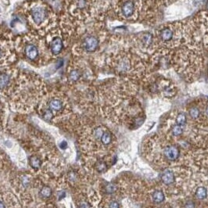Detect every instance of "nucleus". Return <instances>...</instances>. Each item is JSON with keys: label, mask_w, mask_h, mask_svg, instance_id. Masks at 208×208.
Segmentation results:
<instances>
[{"label": "nucleus", "mask_w": 208, "mask_h": 208, "mask_svg": "<svg viewBox=\"0 0 208 208\" xmlns=\"http://www.w3.org/2000/svg\"><path fill=\"white\" fill-rule=\"evenodd\" d=\"M40 194L42 196L45 197V198H48V197H49L52 195V189L48 186H44L41 189Z\"/></svg>", "instance_id": "nucleus-22"}, {"label": "nucleus", "mask_w": 208, "mask_h": 208, "mask_svg": "<svg viewBox=\"0 0 208 208\" xmlns=\"http://www.w3.org/2000/svg\"><path fill=\"white\" fill-rule=\"evenodd\" d=\"M0 208H6L4 203H3V202H1V201H0Z\"/></svg>", "instance_id": "nucleus-35"}, {"label": "nucleus", "mask_w": 208, "mask_h": 208, "mask_svg": "<svg viewBox=\"0 0 208 208\" xmlns=\"http://www.w3.org/2000/svg\"><path fill=\"white\" fill-rule=\"evenodd\" d=\"M42 109H47L51 111L54 117L57 114H62L69 109V105L66 97L59 92H52L45 98Z\"/></svg>", "instance_id": "nucleus-11"}, {"label": "nucleus", "mask_w": 208, "mask_h": 208, "mask_svg": "<svg viewBox=\"0 0 208 208\" xmlns=\"http://www.w3.org/2000/svg\"><path fill=\"white\" fill-rule=\"evenodd\" d=\"M80 208H89V203H86V202H82L80 204Z\"/></svg>", "instance_id": "nucleus-33"}, {"label": "nucleus", "mask_w": 208, "mask_h": 208, "mask_svg": "<svg viewBox=\"0 0 208 208\" xmlns=\"http://www.w3.org/2000/svg\"><path fill=\"white\" fill-rule=\"evenodd\" d=\"M207 74H208V67H207Z\"/></svg>", "instance_id": "nucleus-37"}, {"label": "nucleus", "mask_w": 208, "mask_h": 208, "mask_svg": "<svg viewBox=\"0 0 208 208\" xmlns=\"http://www.w3.org/2000/svg\"><path fill=\"white\" fill-rule=\"evenodd\" d=\"M156 61L135 47L118 48L106 59L108 67L115 74L131 81L146 79L150 74V66Z\"/></svg>", "instance_id": "nucleus-1"}, {"label": "nucleus", "mask_w": 208, "mask_h": 208, "mask_svg": "<svg viewBox=\"0 0 208 208\" xmlns=\"http://www.w3.org/2000/svg\"><path fill=\"white\" fill-rule=\"evenodd\" d=\"M65 195H66V193H65V192H64V191H60V192L58 193V197H59V200H62V199L63 198L64 196H65Z\"/></svg>", "instance_id": "nucleus-32"}, {"label": "nucleus", "mask_w": 208, "mask_h": 208, "mask_svg": "<svg viewBox=\"0 0 208 208\" xmlns=\"http://www.w3.org/2000/svg\"><path fill=\"white\" fill-rule=\"evenodd\" d=\"M95 167H96V170L98 171H104L106 170V164L103 161H99L95 165Z\"/></svg>", "instance_id": "nucleus-24"}, {"label": "nucleus", "mask_w": 208, "mask_h": 208, "mask_svg": "<svg viewBox=\"0 0 208 208\" xmlns=\"http://www.w3.org/2000/svg\"><path fill=\"white\" fill-rule=\"evenodd\" d=\"M17 56L15 39L8 31H0V69L9 67Z\"/></svg>", "instance_id": "nucleus-8"}, {"label": "nucleus", "mask_w": 208, "mask_h": 208, "mask_svg": "<svg viewBox=\"0 0 208 208\" xmlns=\"http://www.w3.org/2000/svg\"><path fill=\"white\" fill-rule=\"evenodd\" d=\"M175 121H176V124L180 125V126H183V125L185 124L186 121H187V117L186 115L183 113H180L177 115L176 119H175Z\"/></svg>", "instance_id": "nucleus-20"}, {"label": "nucleus", "mask_w": 208, "mask_h": 208, "mask_svg": "<svg viewBox=\"0 0 208 208\" xmlns=\"http://www.w3.org/2000/svg\"><path fill=\"white\" fill-rule=\"evenodd\" d=\"M46 92L43 80L33 73L20 72L10 97L17 108L30 109Z\"/></svg>", "instance_id": "nucleus-3"}, {"label": "nucleus", "mask_w": 208, "mask_h": 208, "mask_svg": "<svg viewBox=\"0 0 208 208\" xmlns=\"http://www.w3.org/2000/svg\"><path fill=\"white\" fill-rule=\"evenodd\" d=\"M195 196L199 200H204L205 198H206V196H207V191H206V188L203 187V186L199 187L196 189V192H195Z\"/></svg>", "instance_id": "nucleus-17"}, {"label": "nucleus", "mask_w": 208, "mask_h": 208, "mask_svg": "<svg viewBox=\"0 0 208 208\" xmlns=\"http://www.w3.org/2000/svg\"><path fill=\"white\" fill-rule=\"evenodd\" d=\"M203 115L208 118V102L205 104V106H203Z\"/></svg>", "instance_id": "nucleus-29"}, {"label": "nucleus", "mask_w": 208, "mask_h": 208, "mask_svg": "<svg viewBox=\"0 0 208 208\" xmlns=\"http://www.w3.org/2000/svg\"><path fill=\"white\" fill-rule=\"evenodd\" d=\"M161 180L165 185H171L175 182V177L173 171L170 170H166L161 175Z\"/></svg>", "instance_id": "nucleus-15"}, {"label": "nucleus", "mask_w": 208, "mask_h": 208, "mask_svg": "<svg viewBox=\"0 0 208 208\" xmlns=\"http://www.w3.org/2000/svg\"><path fill=\"white\" fill-rule=\"evenodd\" d=\"M162 3V0H114L106 13L121 21L149 22L155 18Z\"/></svg>", "instance_id": "nucleus-2"}, {"label": "nucleus", "mask_w": 208, "mask_h": 208, "mask_svg": "<svg viewBox=\"0 0 208 208\" xmlns=\"http://www.w3.org/2000/svg\"><path fill=\"white\" fill-rule=\"evenodd\" d=\"M45 37L47 48L53 59L60 56L65 48L66 44L70 42L59 27L53 28Z\"/></svg>", "instance_id": "nucleus-9"}, {"label": "nucleus", "mask_w": 208, "mask_h": 208, "mask_svg": "<svg viewBox=\"0 0 208 208\" xmlns=\"http://www.w3.org/2000/svg\"><path fill=\"white\" fill-rule=\"evenodd\" d=\"M15 45L17 54L33 67H42L53 59L45 38L34 31H29L15 39Z\"/></svg>", "instance_id": "nucleus-4"}, {"label": "nucleus", "mask_w": 208, "mask_h": 208, "mask_svg": "<svg viewBox=\"0 0 208 208\" xmlns=\"http://www.w3.org/2000/svg\"><path fill=\"white\" fill-rule=\"evenodd\" d=\"M104 13L99 12V0H65L61 16L79 30L91 20H102Z\"/></svg>", "instance_id": "nucleus-6"}, {"label": "nucleus", "mask_w": 208, "mask_h": 208, "mask_svg": "<svg viewBox=\"0 0 208 208\" xmlns=\"http://www.w3.org/2000/svg\"><path fill=\"white\" fill-rule=\"evenodd\" d=\"M22 12L31 28L41 36L45 37L56 27L57 17L56 13L46 3L42 0L27 2L22 6Z\"/></svg>", "instance_id": "nucleus-5"}, {"label": "nucleus", "mask_w": 208, "mask_h": 208, "mask_svg": "<svg viewBox=\"0 0 208 208\" xmlns=\"http://www.w3.org/2000/svg\"><path fill=\"white\" fill-rule=\"evenodd\" d=\"M59 146H60V148L62 149V150H65V149L67 148V142L64 140L62 141V142H60V144H59Z\"/></svg>", "instance_id": "nucleus-31"}, {"label": "nucleus", "mask_w": 208, "mask_h": 208, "mask_svg": "<svg viewBox=\"0 0 208 208\" xmlns=\"http://www.w3.org/2000/svg\"><path fill=\"white\" fill-rule=\"evenodd\" d=\"M106 38V31L102 20H96L95 24L84 31L81 34L77 33L72 47L73 54L81 56L95 53Z\"/></svg>", "instance_id": "nucleus-7"}, {"label": "nucleus", "mask_w": 208, "mask_h": 208, "mask_svg": "<svg viewBox=\"0 0 208 208\" xmlns=\"http://www.w3.org/2000/svg\"><path fill=\"white\" fill-rule=\"evenodd\" d=\"M156 89L162 94L163 96L171 98L176 94V87L175 84L167 79H161L156 85Z\"/></svg>", "instance_id": "nucleus-13"}, {"label": "nucleus", "mask_w": 208, "mask_h": 208, "mask_svg": "<svg viewBox=\"0 0 208 208\" xmlns=\"http://www.w3.org/2000/svg\"><path fill=\"white\" fill-rule=\"evenodd\" d=\"M175 1H177V0H162L163 3H165V4H167V5L170 4V3H173V2H175Z\"/></svg>", "instance_id": "nucleus-34"}, {"label": "nucleus", "mask_w": 208, "mask_h": 208, "mask_svg": "<svg viewBox=\"0 0 208 208\" xmlns=\"http://www.w3.org/2000/svg\"><path fill=\"white\" fill-rule=\"evenodd\" d=\"M41 163L40 159L37 156H32L30 160V165L33 167L34 169H38L41 167Z\"/></svg>", "instance_id": "nucleus-21"}, {"label": "nucleus", "mask_w": 208, "mask_h": 208, "mask_svg": "<svg viewBox=\"0 0 208 208\" xmlns=\"http://www.w3.org/2000/svg\"><path fill=\"white\" fill-rule=\"evenodd\" d=\"M116 191V187L114 184H107L106 186V192H107L108 194H112L114 193V192Z\"/></svg>", "instance_id": "nucleus-25"}, {"label": "nucleus", "mask_w": 208, "mask_h": 208, "mask_svg": "<svg viewBox=\"0 0 208 208\" xmlns=\"http://www.w3.org/2000/svg\"><path fill=\"white\" fill-rule=\"evenodd\" d=\"M206 11L208 12V1H207V3H206Z\"/></svg>", "instance_id": "nucleus-36"}, {"label": "nucleus", "mask_w": 208, "mask_h": 208, "mask_svg": "<svg viewBox=\"0 0 208 208\" xmlns=\"http://www.w3.org/2000/svg\"><path fill=\"white\" fill-rule=\"evenodd\" d=\"M21 182L24 187H27V186L30 184V182H31V179H30L29 176H23V178H22Z\"/></svg>", "instance_id": "nucleus-26"}, {"label": "nucleus", "mask_w": 208, "mask_h": 208, "mask_svg": "<svg viewBox=\"0 0 208 208\" xmlns=\"http://www.w3.org/2000/svg\"><path fill=\"white\" fill-rule=\"evenodd\" d=\"M109 208H120V206L117 201H111L109 204Z\"/></svg>", "instance_id": "nucleus-27"}, {"label": "nucleus", "mask_w": 208, "mask_h": 208, "mask_svg": "<svg viewBox=\"0 0 208 208\" xmlns=\"http://www.w3.org/2000/svg\"><path fill=\"white\" fill-rule=\"evenodd\" d=\"M164 155L167 160L174 161L179 156V150L175 145H167L164 148Z\"/></svg>", "instance_id": "nucleus-14"}, {"label": "nucleus", "mask_w": 208, "mask_h": 208, "mask_svg": "<svg viewBox=\"0 0 208 208\" xmlns=\"http://www.w3.org/2000/svg\"><path fill=\"white\" fill-rule=\"evenodd\" d=\"M3 113H4V104H3V100H2L1 97H0V118L3 116Z\"/></svg>", "instance_id": "nucleus-28"}, {"label": "nucleus", "mask_w": 208, "mask_h": 208, "mask_svg": "<svg viewBox=\"0 0 208 208\" xmlns=\"http://www.w3.org/2000/svg\"><path fill=\"white\" fill-rule=\"evenodd\" d=\"M185 208H195V204L192 201H188L185 205Z\"/></svg>", "instance_id": "nucleus-30"}, {"label": "nucleus", "mask_w": 208, "mask_h": 208, "mask_svg": "<svg viewBox=\"0 0 208 208\" xmlns=\"http://www.w3.org/2000/svg\"><path fill=\"white\" fill-rule=\"evenodd\" d=\"M164 200V194L162 191L156 190L153 193V200L155 203H161Z\"/></svg>", "instance_id": "nucleus-18"}, {"label": "nucleus", "mask_w": 208, "mask_h": 208, "mask_svg": "<svg viewBox=\"0 0 208 208\" xmlns=\"http://www.w3.org/2000/svg\"><path fill=\"white\" fill-rule=\"evenodd\" d=\"M189 114L193 120H197L202 115L201 109L199 106H192L189 109Z\"/></svg>", "instance_id": "nucleus-16"}, {"label": "nucleus", "mask_w": 208, "mask_h": 208, "mask_svg": "<svg viewBox=\"0 0 208 208\" xmlns=\"http://www.w3.org/2000/svg\"><path fill=\"white\" fill-rule=\"evenodd\" d=\"M87 76V67L78 59H74L69 64L67 71V81L70 84L79 82Z\"/></svg>", "instance_id": "nucleus-12"}, {"label": "nucleus", "mask_w": 208, "mask_h": 208, "mask_svg": "<svg viewBox=\"0 0 208 208\" xmlns=\"http://www.w3.org/2000/svg\"><path fill=\"white\" fill-rule=\"evenodd\" d=\"M172 133H173L174 135H180V134L182 133V127L180 126V125L178 124H175V126H173V128H172Z\"/></svg>", "instance_id": "nucleus-23"}, {"label": "nucleus", "mask_w": 208, "mask_h": 208, "mask_svg": "<svg viewBox=\"0 0 208 208\" xmlns=\"http://www.w3.org/2000/svg\"><path fill=\"white\" fill-rule=\"evenodd\" d=\"M100 139H101V142L103 145H107L110 144L111 141H112V135L109 131H105L103 133Z\"/></svg>", "instance_id": "nucleus-19"}, {"label": "nucleus", "mask_w": 208, "mask_h": 208, "mask_svg": "<svg viewBox=\"0 0 208 208\" xmlns=\"http://www.w3.org/2000/svg\"><path fill=\"white\" fill-rule=\"evenodd\" d=\"M20 72L13 67L0 69V95H10Z\"/></svg>", "instance_id": "nucleus-10"}]
</instances>
